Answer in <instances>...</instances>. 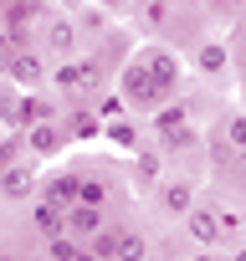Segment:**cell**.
<instances>
[{"instance_id":"6da1fadb","label":"cell","mask_w":246,"mask_h":261,"mask_svg":"<svg viewBox=\"0 0 246 261\" xmlns=\"http://www.w3.org/2000/svg\"><path fill=\"white\" fill-rule=\"evenodd\" d=\"M118 97H129V102H159V97H164V87L154 82V72H149L144 57H134L129 67H123V77H118Z\"/></svg>"},{"instance_id":"7a4b0ae2","label":"cell","mask_w":246,"mask_h":261,"mask_svg":"<svg viewBox=\"0 0 246 261\" xmlns=\"http://www.w3.org/2000/svg\"><path fill=\"white\" fill-rule=\"evenodd\" d=\"M0 195H6V200H26V195H36V169H31V164L0 169Z\"/></svg>"},{"instance_id":"3957f363","label":"cell","mask_w":246,"mask_h":261,"mask_svg":"<svg viewBox=\"0 0 246 261\" xmlns=\"http://www.w3.org/2000/svg\"><path fill=\"white\" fill-rule=\"evenodd\" d=\"M0 72H6L11 82H21V87H36V82L46 77V67H41L36 57H21V51H11V57H0Z\"/></svg>"},{"instance_id":"277c9868","label":"cell","mask_w":246,"mask_h":261,"mask_svg":"<svg viewBox=\"0 0 246 261\" xmlns=\"http://www.w3.org/2000/svg\"><path fill=\"white\" fill-rule=\"evenodd\" d=\"M154 128L164 134V144H190L195 134L185 128V108L175 102V108H159V118H154Z\"/></svg>"},{"instance_id":"5b68a950","label":"cell","mask_w":246,"mask_h":261,"mask_svg":"<svg viewBox=\"0 0 246 261\" xmlns=\"http://www.w3.org/2000/svg\"><path fill=\"white\" fill-rule=\"evenodd\" d=\"M139 57L149 62V72H154V82H159V87H175V82H180V62H175V51L149 46V51H139Z\"/></svg>"},{"instance_id":"8992f818","label":"cell","mask_w":246,"mask_h":261,"mask_svg":"<svg viewBox=\"0 0 246 261\" xmlns=\"http://www.w3.org/2000/svg\"><path fill=\"white\" fill-rule=\"evenodd\" d=\"M67 230L82 236V241H92V236L103 230V210H97V205H72V210H67Z\"/></svg>"},{"instance_id":"52a82bcc","label":"cell","mask_w":246,"mask_h":261,"mask_svg":"<svg viewBox=\"0 0 246 261\" xmlns=\"http://www.w3.org/2000/svg\"><path fill=\"white\" fill-rule=\"evenodd\" d=\"M46 200H52V205H62V210L82 205V179H77V174H57V179L46 185Z\"/></svg>"},{"instance_id":"ba28073f","label":"cell","mask_w":246,"mask_h":261,"mask_svg":"<svg viewBox=\"0 0 246 261\" xmlns=\"http://www.w3.org/2000/svg\"><path fill=\"white\" fill-rule=\"evenodd\" d=\"M46 46H52L57 57H72V46H77V26L62 21V16H52V21H46Z\"/></svg>"},{"instance_id":"9c48e42d","label":"cell","mask_w":246,"mask_h":261,"mask_svg":"<svg viewBox=\"0 0 246 261\" xmlns=\"http://www.w3.org/2000/svg\"><path fill=\"white\" fill-rule=\"evenodd\" d=\"M26 144H31L36 154H57V149L67 144V134H62V128H52V123H31V134H26Z\"/></svg>"},{"instance_id":"30bf717a","label":"cell","mask_w":246,"mask_h":261,"mask_svg":"<svg viewBox=\"0 0 246 261\" xmlns=\"http://www.w3.org/2000/svg\"><path fill=\"white\" fill-rule=\"evenodd\" d=\"M36 230H41L46 241H52V236H62V230H67V210H62V205H52V200H41V205H36Z\"/></svg>"},{"instance_id":"8fae6325","label":"cell","mask_w":246,"mask_h":261,"mask_svg":"<svg viewBox=\"0 0 246 261\" xmlns=\"http://www.w3.org/2000/svg\"><path fill=\"white\" fill-rule=\"evenodd\" d=\"M185 220H190V236H195L200 246H215V241H220V220H215L210 210H190Z\"/></svg>"},{"instance_id":"7c38bea8","label":"cell","mask_w":246,"mask_h":261,"mask_svg":"<svg viewBox=\"0 0 246 261\" xmlns=\"http://www.w3.org/2000/svg\"><path fill=\"white\" fill-rule=\"evenodd\" d=\"M118 261H149V241L139 230H123L118 236Z\"/></svg>"},{"instance_id":"4fadbf2b","label":"cell","mask_w":246,"mask_h":261,"mask_svg":"<svg viewBox=\"0 0 246 261\" xmlns=\"http://www.w3.org/2000/svg\"><path fill=\"white\" fill-rule=\"evenodd\" d=\"M103 139H108L113 149H129V154H134V149H139V128H134V123H108Z\"/></svg>"},{"instance_id":"5bb4252c","label":"cell","mask_w":246,"mask_h":261,"mask_svg":"<svg viewBox=\"0 0 246 261\" xmlns=\"http://www.w3.org/2000/svg\"><path fill=\"white\" fill-rule=\"evenodd\" d=\"M92 77H97L92 62H67V67L57 72V87H82V82H92Z\"/></svg>"},{"instance_id":"9a60e30c","label":"cell","mask_w":246,"mask_h":261,"mask_svg":"<svg viewBox=\"0 0 246 261\" xmlns=\"http://www.w3.org/2000/svg\"><path fill=\"white\" fill-rule=\"evenodd\" d=\"M118 236H123V230H97V236L87 241V251H92L97 261H118Z\"/></svg>"},{"instance_id":"2e32d148","label":"cell","mask_w":246,"mask_h":261,"mask_svg":"<svg viewBox=\"0 0 246 261\" xmlns=\"http://www.w3.org/2000/svg\"><path fill=\"white\" fill-rule=\"evenodd\" d=\"M195 67H200V72H220V67H226V46H220V41H205V46L195 51Z\"/></svg>"},{"instance_id":"e0dca14e","label":"cell","mask_w":246,"mask_h":261,"mask_svg":"<svg viewBox=\"0 0 246 261\" xmlns=\"http://www.w3.org/2000/svg\"><path fill=\"white\" fill-rule=\"evenodd\" d=\"M226 149L246 154V118H241V113H231V118H226Z\"/></svg>"},{"instance_id":"ac0fdd59","label":"cell","mask_w":246,"mask_h":261,"mask_svg":"<svg viewBox=\"0 0 246 261\" xmlns=\"http://www.w3.org/2000/svg\"><path fill=\"white\" fill-rule=\"evenodd\" d=\"M67 134H72V139H92V134H103V123H97L92 113H77V118L67 123Z\"/></svg>"},{"instance_id":"d6986e66","label":"cell","mask_w":246,"mask_h":261,"mask_svg":"<svg viewBox=\"0 0 246 261\" xmlns=\"http://www.w3.org/2000/svg\"><path fill=\"white\" fill-rule=\"evenodd\" d=\"M164 205H169V210H180V215H190V185H180V179H175V185L164 190Z\"/></svg>"},{"instance_id":"ffe728a7","label":"cell","mask_w":246,"mask_h":261,"mask_svg":"<svg viewBox=\"0 0 246 261\" xmlns=\"http://www.w3.org/2000/svg\"><path fill=\"white\" fill-rule=\"evenodd\" d=\"M46 251H52V261H72L82 246H77L72 236H52V241H46Z\"/></svg>"},{"instance_id":"44dd1931","label":"cell","mask_w":246,"mask_h":261,"mask_svg":"<svg viewBox=\"0 0 246 261\" xmlns=\"http://www.w3.org/2000/svg\"><path fill=\"white\" fill-rule=\"evenodd\" d=\"M103 200H108L103 179H82V205H97V210H103Z\"/></svg>"},{"instance_id":"7402d4cb","label":"cell","mask_w":246,"mask_h":261,"mask_svg":"<svg viewBox=\"0 0 246 261\" xmlns=\"http://www.w3.org/2000/svg\"><path fill=\"white\" fill-rule=\"evenodd\" d=\"M11 164H21V139H6V144H0V169H11Z\"/></svg>"},{"instance_id":"603a6c76","label":"cell","mask_w":246,"mask_h":261,"mask_svg":"<svg viewBox=\"0 0 246 261\" xmlns=\"http://www.w3.org/2000/svg\"><path fill=\"white\" fill-rule=\"evenodd\" d=\"M0 118H6V123H21V92H16V97H0Z\"/></svg>"},{"instance_id":"cb8c5ba5","label":"cell","mask_w":246,"mask_h":261,"mask_svg":"<svg viewBox=\"0 0 246 261\" xmlns=\"http://www.w3.org/2000/svg\"><path fill=\"white\" fill-rule=\"evenodd\" d=\"M139 174L154 179V174H159V154H139Z\"/></svg>"},{"instance_id":"d4e9b609","label":"cell","mask_w":246,"mask_h":261,"mask_svg":"<svg viewBox=\"0 0 246 261\" xmlns=\"http://www.w3.org/2000/svg\"><path fill=\"white\" fill-rule=\"evenodd\" d=\"M97 113H103V118H118V113H123V97H103V108H97Z\"/></svg>"},{"instance_id":"484cf974","label":"cell","mask_w":246,"mask_h":261,"mask_svg":"<svg viewBox=\"0 0 246 261\" xmlns=\"http://www.w3.org/2000/svg\"><path fill=\"white\" fill-rule=\"evenodd\" d=\"M210 6H215V11H236V6H241V0H210Z\"/></svg>"},{"instance_id":"4316f807","label":"cell","mask_w":246,"mask_h":261,"mask_svg":"<svg viewBox=\"0 0 246 261\" xmlns=\"http://www.w3.org/2000/svg\"><path fill=\"white\" fill-rule=\"evenodd\" d=\"M72 261H97V256H92V251H87V246H82V251H77V256H72Z\"/></svg>"},{"instance_id":"83f0119b","label":"cell","mask_w":246,"mask_h":261,"mask_svg":"<svg viewBox=\"0 0 246 261\" xmlns=\"http://www.w3.org/2000/svg\"><path fill=\"white\" fill-rule=\"evenodd\" d=\"M195 261H226V256H215V251H200V256H195Z\"/></svg>"},{"instance_id":"f1b7e54d","label":"cell","mask_w":246,"mask_h":261,"mask_svg":"<svg viewBox=\"0 0 246 261\" xmlns=\"http://www.w3.org/2000/svg\"><path fill=\"white\" fill-rule=\"evenodd\" d=\"M149 261H164V256H149Z\"/></svg>"},{"instance_id":"f546056e","label":"cell","mask_w":246,"mask_h":261,"mask_svg":"<svg viewBox=\"0 0 246 261\" xmlns=\"http://www.w3.org/2000/svg\"><path fill=\"white\" fill-rule=\"evenodd\" d=\"M236 261H246V251H241V256H236Z\"/></svg>"},{"instance_id":"4dcf8cb0","label":"cell","mask_w":246,"mask_h":261,"mask_svg":"<svg viewBox=\"0 0 246 261\" xmlns=\"http://www.w3.org/2000/svg\"><path fill=\"white\" fill-rule=\"evenodd\" d=\"M103 6H113V0H103Z\"/></svg>"},{"instance_id":"1f68e13d","label":"cell","mask_w":246,"mask_h":261,"mask_svg":"<svg viewBox=\"0 0 246 261\" xmlns=\"http://www.w3.org/2000/svg\"><path fill=\"white\" fill-rule=\"evenodd\" d=\"M0 261H11V256H0Z\"/></svg>"}]
</instances>
